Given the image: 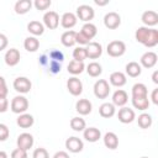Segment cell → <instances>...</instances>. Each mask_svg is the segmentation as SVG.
Returning a JSON list of instances; mask_svg holds the SVG:
<instances>
[{"mask_svg":"<svg viewBox=\"0 0 158 158\" xmlns=\"http://www.w3.org/2000/svg\"><path fill=\"white\" fill-rule=\"evenodd\" d=\"M135 38L147 48H153L158 44V30L149 27H138L135 32Z\"/></svg>","mask_w":158,"mask_h":158,"instance_id":"6da1fadb","label":"cell"},{"mask_svg":"<svg viewBox=\"0 0 158 158\" xmlns=\"http://www.w3.org/2000/svg\"><path fill=\"white\" fill-rule=\"evenodd\" d=\"M10 107L14 114H19V115L25 114L28 109V100L23 95H17L11 100Z\"/></svg>","mask_w":158,"mask_h":158,"instance_id":"7a4b0ae2","label":"cell"},{"mask_svg":"<svg viewBox=\"0 0 158 158\" xmlns=\"http://www.w3.org/2000/svg\"><path fill=\"white\" fill-rule=\"evenodd\" d=\"M106 52H107V54H109L110 57H114V58L121 57V56H123L125 52H126V44H125V42L118 41V40L111 41V42L107 44V47H106Z\"/></svg>","mask_w":158,"mask_h":158,"instance_id":"3957f363","label":"cell"},{"mask_svg":"<svg viewBox=\"0 0 158 158\" xmlns=\"http://www.w3.org/2000/svg\"><path fill=\"white\" fill-rule=\"evenodd\" d=\"M75 16H77V19L81 20V21H84L86 23V22H90L94 19L95 11L90 5L83 4V5H79L77 7V15Z\"/></svg>","mask_w":158,"mask_h":158,"instance_id":"277c9868","label":"cell"},{"mask_svg":"<svg viewBox=\"0 0 158 158\" xmlns=\"http://www.w3.org/2000/svg\"><path fill=\"white\" fill-rule=\"evenodd\" d=\"M110 94V85L105 79H99L94 84V95L98 99H106Z\"/></svg>","mask_w":158,"mask_h":158,"instance_id":"5b68a950","label":"cell"},{"mask_svg":"<svg viewBox=\"0 0 158 158\" xmlns=\"http://www.w3.org/2000/svg\"><path fill=\"white\" fill-rule=\"evenodd\" d=\"M12 86L14 89L20 93V94H26V93H30L31 88H32V83L28 78L26 77H17L14 83H12Z\"/></svg>","mask_w":158,"mask_h":158,"instance_id":"8992f818","label":"cell"},{"mask_svg":"<svg viewBox=\"0 0 158 158\" xmlns=\"http://www.w3.org/2000/svg\"><path fill=\"white\" fill-rule=\"evenodd\" d=\"M104 25L109 30H115L121 25V16L115 11H110L104 16Z\"/></svg>","mask_w":158,"mask_h":158,"instance_id":"52a82bcc","label":"cell"},{"mask_svg":"<svg viewBox=\"0 0 158 158\" xmlns=\"http://www.w3.org/2000/svg\"><path fill=\"white\" fill-rule=\"evenodd\" d=\"M35 143V139H33V136L28 132H23L21 135H19L17 139H16V144H17V148H21L23 151H28L30 148H32Z\"/></svg>","mask_w":158,"mask_h":158,"instance_id":"ba28073f","label":"cell"},{"mask_svg":"<svg viewBox=\"0 0 158 158\" xmlns=\"http://www.w3.org/2000/svg\"><path fill=\"white\" fill-rule=\"evenodd\" d=\"M59 25V15L56 11H47L43 15V26L49 30H56Z\"/></svg>","mask_w":158,"mask_h":158,"instance_id":"9c48e42d","label":"cell"},{"mask_svg":"<svg viewBox=\"0 0 158 158\" xmlns=\"http://www.w3.org/2000/svg\"><path fill=\"white\" fill-rule=\"evenodd\" d=\"M67 89L73 96H79L83 93V83L79 78L72 77L67 81Z\"/></svg>","mask_w":158,"mask_h":158,"instance_id":"30bf717a","label":"cell"},{"mask_svg":"<svg viewBox=\"0 0 158 158\" xmlns=\"http://www.w3.org/2000/svg\"><path fill=\"white\" fill-rule=\"evenodd\" d=\"M65 148L70 152V153H79L83 151L84 148V143L79 137L72 136L69 138H67L65 141Z\"/></svg>","mask_w":158,"mask_h":158,"instance_id":"8fae6325","label":"cell"},{"mask_svg":"<svg viewBox=\"0 0 158 158\" xmlns=\"http://www.w3.org/2000/svg\"><path fill=\"white\" fill-rule=\"evenodd\" d=\"M157 59H158L157 53H154L152 51H148V52H146V53L142 54V57L139 59V65L141 67H144L147 69L153 68L157 64Z\"/></svg>","mask_w":158,"mask_h":158,"instance_id":"7c38bea8","label":"cell"},{"mask_svg":"<svg viewBox=\"0 0 158 158\" xmlns=\"http://www.w3.org/2000/svg\"><path fill=\"white\" fill-rule=\"evenodd\" d=\"M20 58H21V54L19 52V49L16 48H10L6 51L5 56H4V59H5V63L6 65L9 67H15L19 64L20 62Z\"/></svg>","mask_w":158,"mask_h":158,"instance_id":"4fadbf2b","label":"cell"},{"mask_svg":"<svg viewBox=\"0 0 158 158\" xmlns=\"http://www.w3.org/2000/svg\"><path fill=\"white\" fill-rule=\"evenodd\" d=\"M117 118L120 122L122 123H131L135 118H136V114L132 109L130 107H126V106H122L120 110H118V114H117Z\"/></svg>","mask_w":158,"mask_h":158,"instance_id":"5bb4252c","label":"cell"},{"mask_svg":"<svg viewBox=\"0 0 158 158\" xmlns=\"http://www.w3.org/2000/svg\"><path fill=\"white\" fill-rule=\"evenodd\" d=\"M144 27H153L158 23V14L153 10H147L142 14V17H141Z\"/></svg>","mask_w":158,"mask_h":158,"instance_id":"9a60e30c","label":"cell"},{"mask_svg":"<svg viewBox=\"0 0 158 158\" xmlns=\"http://www.w3.org/2000/svg\"><path fill=\"white\" fill-rule=\"evenodd\" d=\"M85 49H86V56L90 59H98L102 54V47L99 42H89Z\"/></svg>","mask_w":158,"mask_h":158,"instance_id":"2e32d148","label":"cell"},{"mask_svg":"<svg viewBox=\"0 0 158 158\" xmlns=\"http://www.w3.org/2000/svg\"><path fill=\"white\" fill-rule=\"evenodd\" d=\"M109 81L111 85H114L116 88H121L127 83V78H126V74L122 72H114L110 74Z\"/></svg>","mask_w":158,"mask_h":158,"instance_id":"e0dca14e","label":"cell"},{"mask_svg":"<svg viewBox=\"0 0 158 158\" xmlns=\"http://www.w3.org/2000/svg\"><path fill=\"white\" fill-rule=\"evenodd\" d=\"M127 101H128V95H127V93L125 90L117 89L112 94V104H114V106L122 107V106H125L127 104Z\"/></svg>","mask_w":158,"mask_h":158,"instance_id":"ac0fdd59","label":"cell"},{"mask_svg":"<svg viewBox=\"0 0 158 158\" xmlns=\"http://www.w3.org/2000/svg\"><path fill=\"white\" fill-rule=\"evenodd\" d=\"M77 21L78 19L73 12H64L60 17V25L63 28H67V30H70L72 27H74L77 25Z\"/></svg>","mask_w":158,"mask_h":158,"instance_id":"d6986e66","label":"cell"},{"mask_svg":"<svg viewBox=\"0 0 158 158\" xmlns=\"http://www.w3.org/2000/svg\"><path fill=\"white\" fill-rule=\"evenodd\" d=\"M91 109H93V105L91 102L88 100V99H79L75 104V110L79 115H89L91 112Z\"/></svg>","mask_w":158,"mask_h":158,"instance_id":"ffe728a7","label":"cell"},{"mask_svg":"<svg viewBox=\"0 0 158 158\" xmlns=\"http://www.w3.org/2000/svg\"><path fill=\"white\" fill-rule=\"evenodd\" d=\"M83 136L88 142L94 143V142H98L101 138V132L96 127H88L83 131Z\"/></svg>","mask_w":158,"mask_h":158,"instance_id":"44dd1931","label":"cell"},{"mask_svg":"<svg viewBox=\"0 0 158 158\" xmlns=\"http://www.w3.org/2000/svg\"><path fill=\"white\" fill-rule=\"evenodd\" d=\"M32 5H33V2H32L31 0H17V1L15 2L14 9H15V12H16V14L23 15V14H27V12L31 10Z\"/></svg>","mask_w":158,"mask_h":158,"instance_id":"7402d4cb","label":"cell"},{"mask_svg":"<svg viewBox=\"0 0 158 158\" xmlns=\"http://www.w3.org/2000/svg\"><path fill=\"white\" fill-rule=\"evenodd\" d=\"M115 112H116V109H115V106H114L112 102H104V104H101L100 107H99V114H100V116L104 117V118H110V117H112V116L115 115Z\"/></svg>","mask_w":158,"mask_h":158,"instance_id":"603a6c76","label":"cell"},{"mask_svg":"<svg viewBox=\"0 0 158 158\" xmlns=\"http://www.w3.org/2000/svg\"><path fill=\"white\" fill-rule=\"evenodd\" d=\"M16 123H17V126L21 127V128H30V127L35 123V118H33L32 115L25 112V114L19 115V117H17V120H16Z\"/></svg>","mask_w":158,"mask_h":158,"instance_id":"cb8c5ba5","label":"cell"},{"mask_svg":"<svg viewBox=\"0 0 158 158\" xmlns=\"http://www.w3.org/2000/svg\"><path fill=\"white\" fill-rule=\"evenodd\" d=\"M104 144L109 149H116L118 147V137L114 132H106L104 136Z\"/></svg>","mask_w":158,"mask_h":158,"instance_id":"d4e9b609","label":"cell"},{"mask_svg":"<svg viewBox=\"0 0 158 158\" xmlns=\"http://www.w3.org/2000/svg\"><path fill=\"white\" fill-rule=\"evenodd\" d=\"M75 35L77 32L73 30H68L62 33L60 36V42L64 47H73L75 44Z\"/></svg>","mask_w":158,"mask_h":158,"instance_id":"484cf974","label":"cell"},{"mask_svg":"<svg viewBox=\"0 0 158 158\" xmlns=\"http://www.w3.org/2000/svg\"><path fill=\"white\" fill-rule=\"evenodd\" d=\"M126 74L131 78H137L142 73V67L137 62H128L126 64Z\"/></svg>","mask_w":158,"mask_h":158,"instance_id":"4316f807","label":"cell"},{"mask_svg":"<svg viewBox=\"0 0 158 158\" xmlns=\"http://www.w3.org/2000/svg\"><path fill=\"white\" fill-rule=\"evenodd\" d=\"M27 31H28L30 33H32L33 37L41 36V35H43V32H44V26H43V23L40 22V21H30L28 25H27Z\"/></svg>","mask_w":158,"mask_h":158,"instance_id":"83f0119b","label":"cell"},{"mask_svg":"<svg viewBox=\"0 0 158 158\" xmlns=\"http://www.w3.org/2000/svg\"><path fill=\"white\" fill-rule=\"evenodd\" d=\"M131 93H132V98H146V96H148V89L143 83H136L132 86Z\"/></svg>","mask_w":158,"mask_h":158,"instance_id":"f1b7e54d","label":"cell"},{"mask_svg":"<svg viewBox=\"0 0 158 158\" xmlns=\"http://www.w3.org/2000/svg\"><path fill=\"white\" fill-rule=\"evenodd\" d=\"M23 47L27 52H36L40 48V41L37 37H33V36L26 37L23 41Z\"/></svg>","mask_w":158,"mask_h":158,"instance_id":"f546056e","label":"cell"},{"mask_svg":"<svg viewBox=\"0 0 158 158\" xmlns=\"http://www.w3.org/2000/svg\"><path fill=\"white\" fill-rule=\"evenodd\" d=\"M85 69V65H84V62H78V60H70L68 67H67V70L68 73L73 74V75H78L80 73H83V70Z\"/></svg>","mask_w":158,"mask_h":158,"instance_id":"4dcf8cb0","label":"cell"},{"mask_svg":"<svg viewBox=\"0 0 158 158\" xmlns=\"http://www.w3.org/2000/svg\"><path fill=\"white\" fill-rule=\"evenodd\" d=\"M80 32H81L84 36H86L89 40H93V38L96 36V33H98V28H96V26H95L94 23L86 22V23L83 25Z\"/></svg>","mask_w":158,"mask_h":158,"instance_id":"1f68e13d","label":"cell"},{"mask_svg":"<svg viewBox=\"0 0 158 158\" xmlns=\"http://www.w3.org/2000/svg\"><path fill=\"white\" fill-rule=\"evenodd\" d=\"M132 105H133L135 109L144 111L149 107V99H148V96H146V98H132Z\"/></svg>","mask_w":158,"mask_h":158,"instance_id":"d6a6232c","label":"cell"},{"mask_svg":"<svg viewBox=\"0 0 158 158\" xmlns=\"http://www.w3.org/2000/svg\"><path fill=\"white\" fill-rule=\"evenodd\" d=\"M137 123H138V126H139L141 128L146 130V128H149V127L152 126V123H153V118H152V116H151L149 114L143 112V114H141V115L138 116V118H137Z\"/></svg>","mask_w":158,"mask_h":158,"instance_id":"836d02e7","label":"cell"},{"mask_svg":"<svg viewBox=\"0 0 158 158\" xmlns=\"http://www.w3.org/2000/svg\"><path fill=\"white\" fill-rule=\"evenodd\" d=\"M86 73L90 77L96 78V77H99L102 73V68H101V65L98 62H91V63H89L86 65Z\"/></svg>","mask_w":158,"mask_h":158,"instance_id":"e575fe53","label":"cell"},{"mask_svg":"<svg viewBox=\"0 0 158 158\" xmlns=\"http://www.w3.org/2000/svg\"><path fill=\"white\" fill-rule=\"evenodd\" d=\"M70 127L72 130L77 131V132H80V131H84L86 128V123H85V120L81 118V117H73L70 120Z\"/></svg>","mask_w":158,"mask_h":158,"instance_id":"d590c367","label":"cell"},{"mask_svg":"<svg viewBox=\"0 0 158 158\" xmlns=\"http://www.w3.org/2000/svg\"><path fill=\"white\" fill-rule=\"evenodd\" d=\"M73 58H74V60L84 62L88 58L85 47H77V48H74V51H73Z\"/></svg>","mask_w":158,"mask_h":158,"instance_id":"8d00e7d4","label":"cell"},{"mask_svg":"<svg viewBox=\"0 0 158 158\" xmlns=\"http://www.w3.org/2000/svg\"><path fill=\"white\" fill-rule=\"evenodd\" d=\"M51 5H52V1L51 0H35V2H33V6L37 10H40V11L47 10Z\"/></svg>","mask_w":158,"mask_h":158,"instance_id":"74e56055","label":"cell"},{"mask_svg":"<svg viewBox=\"0 0 158 158\" xmlns=\"http://www.w3.org/2000/svg\"><path fill=\"white\" fill-rule=\"evenodd\" d=\"M49 58H51V60H56V62L62 63L64 60V54L58 49H52L49 52Z\"/></svg>","mask_w":158,"mask_h":158,"instance_id":"f35d334b","label":"cell"},{"mask_svg":"<svg viewBox=\"0 0 158 158\" xmlns=\"http://www.w3.org/2000/svg\"><path fill=\"white\" fill-rule=\"evenodd\" d=\"M32 158H49V154H48V152H47L46 148L40 147V148H36L33 151Z\"/></svg>","mask_w":158,"mask_h":158,"instance_id":"ab89813d","label":"cell"},{"mask_svg":"<svg viewBox=\"0 0 158 158\" xmlns=\"http://www.w3.org/2000/svg\"><path fill=\"white\" fill-rule=\"evenodd\" d=\"M89 42H91L86 36H84L81 32H77L75 35V43H79L80 46H86L89 44Z\"/></svg>","mask_w":158,"mask_h":158,"instance_id":"60d3db41","label":"cell"},{"mask_svg":"<svg viewBox=\"0 0 158 158\" xmlns=\"http://www.w3.org/2000/svg\"><path fill=\"white\" fill-rule=\"evenodd\" d=\"M10 136V130L5 123H0V141H6Z\"/></svg>","mask_w":158,"mask_h":158,"instance_id":"b9f144b4","label":"cell"},{"mask_svg":"<svg viewBox=\"0 0 158 158\" xmlns=\"http://www.w3.org/2000/svg\"><path fill=\"white\" fill-rule=\"evenodd\" d=\"M11 158H28L27 151H23L21 148H15L11 152Z\"/></svg>","mask_w":158,"mask_h":158,"instance_id":"7bdbcfd3","label":"cell"},{"mask_svg":"<svg viewBox=\"0 0 158 158\" xmlns=\"http://www.w3.org/2000/svg\"><path fill=\"white\" fill-rule=\"evenodd\" d=\"M60 68H62V65H60L59 62H56V60H51V62H49V72H51L52 74L59 73V72H60Z\"/></svg>","mask_w":158,"mask_h":158,"instance_id":"ee69618b","label":"cell"},{"mask_svg":"<svg viewBox=\"0 0 158 158\" xmlns=\"http://www.w3.org/2000/svg\"><path fill=\"white\" fill-rule=\"evenodd\" d=\"M9 109V100L6 98H0V112H6Z\"/></svg>","mask_w":158,"mask_h":158,"instance_id":"f6af8a7d","label":"cell"},{"mask_svg":"<svg viewBox=\"0 0 158 158\" xmlns=\"http://www.w3.org/2000/svg\"><path fill=\"white\" fill-rule=\"evenodd\" d=\"M9 44V40L4 33H0V52L4 51Z\"/></svg>","mask_w":158,"mask_h":158,"instance_id":"bcb514c9","label":"cell"},{"mask_svg":"<svg viewBox=\"0 0 158 158\" xmlns=\"http://www.w3.org/2000/svg\"><path fill=\"white\" fill-rule=\"evenodd\" d=\"M151 99H152V102L154 105H158V88L153 89V91L151 94Z\"/></svg>","mask_w":158,"mask_h":158,"instance_id":"7dc6e473","label":"cell"},{"mask_svg":"<svg viewBox=\"0 0 158 158\" xmlns=\"http://www.w3.org/2000/svg\"><path fill=\"white\" fill-rule=\"evenodd\" d=\"M53 158H70V157H69V154H68L65 151H58V152L53 156Z\"/></svg>","mask_w":158,"mask_h":158,"instance_id":"c3c4849f","label":"cell"},{"mask_svg":"<svg viewBox=\"0 0 158 158\" xmlns=\"http://www.w3.org/2000/svg\"><path fill=\"white\" fill-rule=\"evenodd\" d=\"M94 2L99 6H105V5L109 4V0H94Z\"/></svg>","mask_w":158,"mask_h":158,"instance_id":"681fc988","label":"cell"},{"mask_svg":"<svg viewBox=\"0 0 158 158\" xmlns=\"http://www.w3.org/2000/svg\"><path fill=\"white\" fill-rule=\"evenodd\" d=\"M152 80L154 84H158V70H154L152 74Z\"/></svg>","mask_w":158,"mask_h":158,"instance_id":"f907efd6","label":"cell"},{"mask_svg":"<svg viewBox=\"0 0 158 158\" xmlns=\"http://www.w3.org/2000/svg\"><path fill=\"white\" fill-rule=\"evenodd\" d=\"M2 88H6V80L4 79V77L0 75V89H2Z\"/></svg>","mask_w":158,"mask_h":158,"instance_id":"816d5d0a","label":"cell"},{"mask_svg":"<svg viewBox=\"0 0 158 158\" xmlns=\"http://www.w3.org/2000/svg\"><path fill=\"white\" fill-rule=\"evenodd\" d=\"M0 158H9L7 157V153L4 152V151H0Z\"/></svg>","mask_w":158,"mask_h":158,"instance_id":"f5cc1de1","label":"cell"},{"mask_svg":"<svg viewBox=\"0 0 158 158\" xmlns=\"http://www.w3.org/2000/svg\"><path fill=\"white\" fill-rule=\"evenodd\" d=\"M141 158H148V157H141Z\"/></svg>","mask_w":158,"mask_h":158,"instance_id":"db71d44e","label":"cell"}]
</instances>
